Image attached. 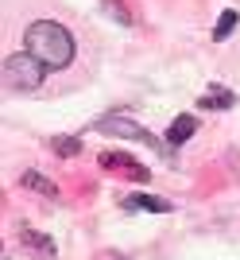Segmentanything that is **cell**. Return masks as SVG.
<instances>
[{"mask_svg": "<svg viewBox=\"0 0 240 260\" xmlns=\"http://www.w3.org/2000/svg\"><path fill=\"white\" fill-rule=\"evenodd\" d=\"M23 47H27L47 70H62V66H70V58H74V39H70V31L55 20H35L31 27H27V35H23Z\"/></svg>", "mask_w": 240, "mask_h": 260, "instance_id": "obj_1", "label": "cell"}, {"mask_svg": "<svg viewBox=\"0 0 240 260\" xmlns=\"http://www.w3.org/2000/svg\"><path fill=\"white\" fill-rule=\"evenodd\" d=\"M120 210H128V214H171L175 202H167L159 194H132V198L120 202Z\"/></svg>", "mask_w": 240, "mask_h": 260, "instance_id": "obj_5", "label": "cell"}, {"mask_svg": "<svg viewBox=\"0 0 240 260\" xmlns=\"http://www.w3.org/2000/svg\"><path fill=\"white\" fill-rule=\"evenodd\" d=\"M51 148H55V155H77V152H82L77 136H55V140H51Z\"/></svg>", "mask_w": 240, "mask_h": 260, "instance_id": "obj_11", "label": "cell"}, {"mask_svg": "<svg viewBox=\"0 0 240 260\" xmlns=\"http://www.w3.org/2000/svg\"><path fill=\"white\" fill-rule=\"evenodd\" d=\"M101 260H128V256H116V252H109V256H101Z\"/></svg>", "mask_w": 240, "mask_h": 260, "instance_id": "obj_12", "label": "cell"}, {"mask_svg": "<svg viewBox=\"0 0 240 260\" xmlns=\"http://www.w3.org/2000/svg\"><path fill=\"white\" fill-rule=\"evenodd\" d=\"M232 105H236V93H229V89H209L197 98V109H232Z\"/></svg>", "mask_w": 240, "mask_h": 260, "instance_id": "obj_9", "label": "cell"}, {"mask_svg": "<svg viewBox=\"0 0 240 260\" xmlns=\"http://www.w3.org/2000/svg\"><path fill=\"white\" fill-rule=\"evenodd\" d=\"M20 186H23V190H35V194H43V198H58V186L51 183L47 175H39V171H23Z\"/></svg>", "mask_w": 240, "mask_h": 260, "instance_id": "obj_8", "label": "cell"}, {"mask_svg": "<svg viewBox=\"0 0 240 260\" xmlns=\"http://www.w3.org/2000/svg\"><path fill=\"white\" fill-rule=\"evenodd\" d=\"M20 245L27 252H35V256H43V260H51L58 252L55 237H47V233H39V229H20Z\"/></svg>", "mask_w": 240, "mask_h": 260, "instance_id": "obj_6", "label": "cell"}, {"mask_svg": "<svg viewBox=\"0 0 240 260\" xmlns=\"http://www.w3.org/2000/svg\"><path fill=\"white\" fill-rule=\"evenodd\" d=\"M43 70L47 66L31 51H16L4 58V82H8V89H35L43 82Z\"/></svg>", "mask_w": 240, "mask_h": 260, "instance_id": "obj_2", "label": "cell"}, {"mask_svg": "<svg viewBox=\"0 0 240 260\" xmlns=\"http://www.w3.org/2000/svg\"><path fill=\"white\" fill-rule=\"evenodd\" d=\"M236 23H240V12L236 8H225V12H221V20H217V27H213V39H217V43H221V39H229Z\"/></svg>", "mask_w": 240, "mask_h": 260, "instance_id": "obj_10", "label": "cell"}, {"mask_svg": "<svg viewBox=\"0 0 240 260\" xmlns=\"http://www.w3.org/2000/svg\"><path fill=\"white\" fill-rule=\"evenodd\" d=\"M97 163L105 171H116L120 179H132V183H147V179H151V171H147L140 159H132L128 152H101Z\"/></svg>", "mask_w": 240, "mask_h": 260, "instance_id": "obj_4", "label": "cell"}, {"mask_svg": "<svg viewBox=\"0 0 240 260\" xmlns=\"http://www.w3.org/2000/svg\"><path fill=\"white\" fill-rule=\"evenodd\" d=\"M93 128L105 132V136H120V140H136V144H147V148H155V152H167V148L155 140L147 128H140V124H136V120H128V117H116V113H109V117L93 120Z\"/></svg>", "mask_w": 240, "mask_h": 260, "instance_id": "obj_3", "label": "cell"}, {"mask_svg": "<svg viewBox=\"0 0 240 260\" xmlns=\"http://www.w3.org/2000/svg\"><path fill=\"white\" fill-rule=\"evenodd\" d=\"M194 132H197V120L190 117V113H186V117H175V120H171V128H167V144L178 148V144H186Z\"/></svg>", "mask_w": 240, "mask_h": 260, "instance_id": "obj_7", "label": "cell"}]
</instances>
